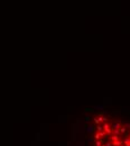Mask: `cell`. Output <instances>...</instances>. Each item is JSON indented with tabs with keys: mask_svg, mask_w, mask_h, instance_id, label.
<instances>
[{
	"mask_svg": "<svg viewBox=\"0 0 130 146\" xmlns=\"http://www.w3.org/2000/svg\"><path fill=\"white\" fill-rule=\"evenodd\" d=\"M91 146H130V119L100 112L91 118Z\"/></svg>",
	"mask_w": 130,
	"mask_h": 146,
	"instance_id": "obj_1",
	"label": "cell"
}]
</instances>
